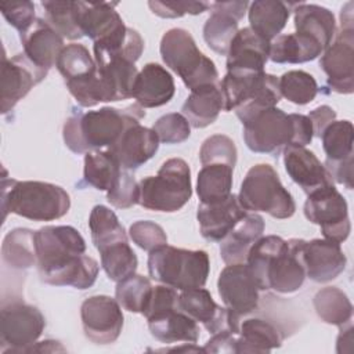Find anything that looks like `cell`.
Returning a JSON list of instances; mask_svg holds the SVG:
<instances>
[{
    "instance_id": "1",
    "label": "cell",
    "mask_w": 354,
    "mask_h": 354,
    "mask_svg": "<svg viewBox=\"0 0 354 354\" xmlns=\"http://www.w3.org/2000/svg\"><path fill=\"white\" fill-rule=\"evenodd\" d=\"M37 271L40 279L54 286L88 289L94 285L100 266L86 256V242L71 225H46L35 231Z\"/></svg>"
},
{
    "instance_id": "2",
    "label": "cell",
    "mask_w": 354,
    "mask_h": 354,
    "mask_svg": "<svg viewBox=\"0 0 354 354\" xmlns=\"http://www.w3.org/2000/svg\"><path fill=\"white\" fill-rule=\"evenodd\" d=\"M303 243L304 239L285 241L277 235L260 236L253 243L245 263L259 290L293 293L301 288L306 279Z\"/></svg>"
},
{
    "instance_id": "3",
    "label": "cell",
    "mask_w": 354,
    "mask_h": 354,
    "mask_svg": "<svg viewBox=\"0 0 354 354\" xmlns=\"http://www.w3.org/2000/svg\"><path fill=\"white\" fill-rule=\"evenodd\" d=\"M145 111L138 104H131L123 109L104 106L86 113L73 112L64 124L65 145L75 153L112 147L123 131L140 123Z\"/></svg>"
},
{
    "instance_id": "4",
    "label": "cell",
    "mask_w": 354,
    "mask_h": 354,
    "mask_svg": "<svg viewBox=\"0 0 354 354\" xmlns=\"http://www.w3.org/2000/svg\"><path fill=\"white\" fill-rule=\"evenodd\" d=\"M314 131L308 116L285 113L274 106L264 109L243 123V140L252 152L277 158L288 145L306 147Z\"/></svg>"
},
{
    "instance_id": "5",
    "label": "cell",
    "mask_w": 354,
    "mask_h": 354,
    "mask_svg": "<svg viewBox=\"0 0 354 354\" xmlns=\"http://www.w3.org/2000/svg\"><path fill=\"white\" fill-rule=\"evenodd\" d=\"M71 207L68 192L44 181H18L1 178V209L33 221H53L64 217Z\"/></svg>"
},
{
    "instance_id": "6",
    "label": "cell",
    "mask_w": 354,
    "mask_h": 354,
    "mask_svg": "<svg viewBox=\"0 0 354 354\" xmlns=\"http://www.w3.org/2000/svg\"><path fill=\"white\" fill-rule=\"evenodd\" d=\"M210 270L205 250H188L163 245L149 252V277L178 290L203 288Z\"/></svg>"
},
{
    "instance_id": "7",
    "label": "cell",
    "mask_w": 354,
    "mask_h": 354,
    "mask_svg": "<svg viewBox=\"0 0 354 354\" xmlns=\"http://www.w3.org/2000/svg\"><path fill=\"white\" fill-rule=\"evenodd\" d=\"M159 51L166 66L177 73L191 91L218 83L214 62L199 51L188 30L169 29L162 36Z\"/></svg>"
},
{
    "instance_id": "8",
    "label": "cell",
    "mask_w": 354,
    "mask_h": 354,
    "mask_svg": "<svg viewBox=\"0 0 354 354\" xmlns=\"http://www.w3.org/2000/svg\"><path fill=\"white\" fill-rule=\"evenodd\" d=\"M138 205L147 210H180L192 195L188 163L181 158L167 159L156 176H148L138 183Z\"/></svg>"
},
{
    "instance_id": "9",
    "label": "cell",
    "mask_w": 354,
    "mask_h": 354,
    "mask_svg": "<svg viewBox=\"0 0 354 354\" xmlns=\"http://www.w3.org/2000/svg\"><path fill=\"white\" fill-rule=\"evenodd\" d=\"M238 199L246 212H264L275 218H289L296 210L293 196L282 185L275 169L267 163L254 165L248 170Z\"/></svg>"
},
{
    "instance_id": "10",
    "label": "cell",
    "mask_w": 354,
    "mask_h": 354,
    "mask_svg": "<svg viewBox=\"0 0 354 354\" xmlns=\"http://www.w3.org/2000/svg\"><path fill=\"white\" fill-rule=\"evenodd\" d=\"M304 216L308 221L321 227L325 239L342 243L350 235L348 206L344 196L333 184L324 185L307 194Z\"/></svg>"
},
{
    "instance_id": "11",
    "label": "cell",
    "mask_w": 354,
    "mask_h": 354,
    "mask_svg": "<svg viewBox=\"0 0 354 354\" xmlns=\"http://www.w3.org/2000/svg\"><path fill=\"white\" fill-rule=\"evenodd\" d=\"M46 326L41 311L22 301H11L0 311V347L3 353H26Z\"/></svg>"
},
{
    "instance_id": "12",
    "label": "cell",
    "mask_w": 354,
    "mask_h": 354,
    "mask_svg": "<svg viewBox=\"0 0 354 354\" xmlns=\"http://www.w3.org/2000/svg\"><path fill=\"white\" fill-rule=\"evenodd\" d=\"M84 336L95 344L113 343L123 328L122 306L105 295L87 297L80 307Z\"/></svg>"
},
{
    "instance_id": "13",
    "label": "cell",
    "mask_w": 354,
    "mask_h": 354,
    "mask_svg": "<svg viewBox=\"0 0 354 354\" xmlns=\"http://www.w3.org/2000/svg\"><path fill=\"white\" fill-rule=\"evenodd\" d=\"M180 311L201 322L212 335L228 330L232 335L239 333L241 318L227 307H220L212 297L210 292L203 288L181 290L177 300Z\"/></svg>"
},
{
    "instance_id": "14",
    "label": "cell",
    "mask_w": 354,
    "mask_h": 354,
    "mask_svg": "<svg viewBox=\"0 0 354 354\" xmlns=\"http://www.w3.org/2000/svg\"><path fill=\"white\" fill-rule=\"evenodd\" d=\"M319 66L328 77V86L339 94L354 91V28H340L321 55Z\"/></svg>"
},
{
    "instance_id": "15",
    "label": "cell",
    "mask_w": 354,
    "mask_h": 354,
    "mask_svg": "<svg viewBox=\"0 0 354 354\" xmlns=\"http://www.w3.org/2000/svg\"><path fill=\"white\" fill-rule=\"evenodd\" d=\"M217 290L225 307L239 317L259 306V286L246 263L227 264L218 275Z\"/></svg>"
},
{
    "instance_id": "16",
    "label": "cell",
    "mask_w": 354,
    "mask_h": 354,
    "mask_svg": "<svg viewBox=\"0 0 354 354\" xmlns=\"http://www.w3.org/2000/svg\"><path fill=\"white\" fill-rule=\"evenodd\" d=\"M46 75L47 71L36 66L25 54H17L11 58L3 57L1 113L10 112Z\"/></svg>"
},
{
    "instance_id": "17",
    "label": "cell",
    "mask_w": 354,
    "mask_h": 354,
    "mask_svg": "<svg viewBox=\"0 0 354 354\" xmlns=\"http://www.w3.org/2000/svg\"><path fill=\"white\" fill-rule=\"evenodd\" d=\"M306 277L314 282H329L346 268V254L340 243L329 239L304 241L301 249Z\"/></svg>"
},
{
    "instance_id": "18",
    "label": "cell",
    "mask_w": 354,
    "mask_h": 354,
    "mask_svg": "<svg viewBox=\"0 0 354 354\" xmlns=\"http://www.w3.org/2000/svg\"><path fill=\"white\" fill-rule=\"evenodd\" d=\"M159 138L152 129L140 123L127 127L119 140L108 148L123 170H136L149 160L159 148Z\"/></svg>"
},
{
    "instance_id": "19",
    "label": "cell",
    "mask_w": 354,
    "mask_h": 354,
    "mask_svg": "<svg viewBox=\"0 0 354 354\" xmlns=\"http://www.w3.org/2000/svg\"><path fill=\"white\" fill-rule=\"evenodd\" d=\"M271 41L249 26L238 30L227 53V72H264Z\"/></svg>"
},
{
    "instance_id": "20",
    "label": "cell",
    "mask_w": 354,
    "mask_h": 354,
    "mask_svg": "<svg viewBox=\"0 0 354 354\" xmlns=\"http://www.w3.org/2000/svg\"><path fill=\"white\" fill-rule=\"evenodd\" d=\"M282 153L288 176L306 194H310L324 185L333 184L328 170L313 151L299 145H288Z\"/></svg>"
},
{
    "instance_id": "21",
    "label": "cell",
    "mask_w": 354,
    "mask_h": 354,
    "mask_svg": "<svg viewBox=\"0 0 354 354\" xmlns=\"http://www.w3.org/2000/svg\"><path fill=\"white\" fill-rule=\"evenodd\" d=\"M24 54L39 68L48 72L55 65L58 55L64 50V37L57 33L51 25L41 18L36 21L22 33H19Z\"/></svg>"
},
{
    "instance_id": "22",
    "label": "cell",
    "mask_w": 354,
    "mask_h": 354,
    "mask_svg": "<svg viewBox=\"0 0 354 354\" xmlns=\"http://www.w3.org/2000/svg\"><path fill=\"white\" fill-rule=\"evenodd\" d=\"M246 213L234 194L221 202L201 203L196 212L201 235L207 241H221Z\"/></svg>"
},
{
    "instance_id": "23",
    "label": "cell",
    "mask_w": 354,
    "mask_h": 354,
    "mask_svg": "<svg viewBox=\"0 0 354 354\" xmlns=\"http://www.w3.org/2000/svg\"><path fill=\"white\" fill-rule=\"evenodd\" d=\"M174 93L176 84L169 71L149 62L138 72L131 97L142 108H156L170 102Z\"/></svg>"
},
{
    "instance_id": "24",
    "label": "cell",
    "mask_w": 354,
    "mask_h": 354,
    "mask_svg": "<svg viewBox=\"0 0 354 354\" xmlns=\"http://www.w3.org/2000/svg\"><path fill=\"white\" fill-rule=\"evenodd\" d=\"M264 220L257 213H246L220 241V256L225 264L245 263L253 243L263 235Z\"/></svg>"
},
{
    "instance_id": "25",
    "label": "cell",
    "mask_w": 354,
    "mask_h": 354,
    "mask_svg": "<svg viewBox=\"0 0 354 354\" xmlns=\"http://www.w3.org/2000/svg\"><path fill=\"white\" fill-rule=\"evenodd\" d=\"M95 64L104 102H115L131 97L138 75L133 62L123 58H111Z\"/></svg>"
},
{
    "instance_id": "26",
    "label": "cell",
    "mask_w": 354,
    "mask_h": 354,
    "mask_svg": "<svg viewBox=\"0 0 354 354\" xmlns=\"http://www.w3.org/2000/svg\"><path fill=\"white\" fill-rule=\"evenodd\" d=\"M221 109H224V98L220 83L192 90L181 106L183 115L195 129H203L216 122Z\"/></svg>"
},
{
    "instance_id": "27",
    "label": "cell",
    "mask_w": 354,
    "mask_h": 354,
    "mask_svg": "<svg viewBox=\"0 0 354 354\" xmlns=\"http://www.w3.org/2000/svg\"><path fill=\"white\" fill-rule=\"evenodd\" d=\"M116 3L80 1V29L93 41L104 40L126 25L115 10Z\"/></svg>"
},
{
    "instance_id": "28",
    "label": "cell",
    "mask_w": 354,
    "mask_h": 354,
    "mask_svg": "<svg viewBox=\"0 0 354 354\" xmlns=\"http://www.w3.org/2000/svg\"><path fill=\"white\" fill-rule=\"evenodd\" d=\"M148 328L156 340L166 344L178 342L195 344L199 339L196 321L178 308L148 319Z\"/></svg>"
},
{
    "instance_id": "29",
    "label": "cell",
    "mask_w": 354,
    "mask_h": 354,
    "mask_svg": "<svg viewBox=\"0 0 354 354\" xmlns=\"http://www.w3.org/2000/svg\"><path fill=\"white\" fill-rule=\"evenodd\" d=\"M295 28L297 33L317 40L325 50L336 35V21L332 11L322 6L301 3L295 8Z\"/></svg>"
},
{
    "instance_id": "30",
    "label": "cell",
    "mask_w": 354,
    "mask_h": 354,
    "mask_svg": "<svg viewBox=\"0 0 354 354\" xmlns=\"http://www.w3.org/2000/svg\"><path fill=\"white\" fill-rule=\"evenodd\" d=\"M324 53L321 44L301 33L277 36L270 46V59L275 64H303L315 59Z\"/></svg>"
},
{
    "instance_id": "31",
    "label": "cell",
    "mask_w": 354,
    "mask_h": 354,
    "mask_svg": "<svg viewBox=\"0 0 354 354\" xmlns=\"http://www.w3.org/2000/svg\"><path fill=\"white\" fill-rule=\"evenodd\" d=\"M248 15L250 24L249 28L271 41L279 36L285 28L290 15V10L283 1L256 0L249 3Z\"/></svg>"
},
{
    "instance_id": "32",
    "label": "cell",
    "mask_w": 354,
    "mask_h": 354,
    "mask_svg": "<svg viewBox=\"0 0 354 354\" xmlns=\"http://www.w3.org/2000/svg\"><path fill=\"white\" fill-rule=\"evenodd\" d=\"M282 337L278 329L268 321L249 318L241 321L236 335V353H270L281 346Z\"/></svg>"
},
{
    "instance_id": "33",
    "label": "cell",
    "mask_w": 354,
    "mask_h": 354,
    "mask_svg": "<svg viewBox=\"0 0 354 354\" xmlns=\"http://www.w3.org/2000/svg\"><path fill=\"white\" fill-rule=\"evenodd\" d=\"M93 48L95 62L111 58H123L136 64L142 54L144 40L137 30L124 26L112 36L94 41Z\"/></svg>"
},
{
    "instance_id": "34",
    "label": "cell",
    "mask_w": 354,
    "mask_h": 354,
    "mask_svg": "<svg viewBox=\"0 0 354 354\" xmlns=\"http://www.w3.org/2000/svg\"><path fill=\"white\" fill-rule=\"evenodd\" d=\"M212 14L203 25V39L206 44L217 54L227 55L230 44L238 33V18L228 12L221 4H210Z\"/></svg>"
},
{
    "instance_id": "35",
    "label": "cell",
    "mask_w": 354,
    "mask_h": 354,
    "mask_svg": "<svg viewBox=\"0 0 354 354\" xmlns=\"http://www.w3.org/2000/svg\"><path fill=\"white\" fill-rule=\"evenodd\" d=\"M3 261L15 270H26L37 263L35 231L29 228H14L3 239Z\"/></svg>"
},
{
    "instance_id": "36",
    "label": "cell",
    "mask_w": 354,
    "mask_h": 354,
    "mask_svg": "<svg viewBox=\"0 0 354 354\" xmlns=\"http://www.w3.org/2000/svg\"><path fill=\"white\" fill-rule=\"evenodd\" d=\"M234 169L221 165H205L198 173L196 194L201 203H216L231 195Z\"/></svg>"
},
{
    "instance_id": "37",
    "label": "cell",
    "mask_w": 354,
    "mask_h": 354,
    "mask_svg": "<svg viewBox=\"0 0 354 354\" xmlns=\"http://www.w3.org/2000/svg\"><path fill=\"white\" fill-rule=\"evenodd\" d=\"M122 171L120 165L106 149H94L84 153L83 177L86 184L98 191H109Z\"/></svg>"
},
{
    "instance_id": "38",
    "label": "cell",
    "mask_w": 354,
    "mask_h": 354,
    "mask_svg": "<svg viewBox=\"0 0 354 354\" xmlns=\"http://www.w3.org/2000/svg\"><path fill=\"white\" fill-rule=\"evenodd\" d=\"M313 304L317 315L326 324L343 328L351 321L353 304L347 295L336 286H326L318 290Z\"/></svg>"
},
{
    "instance_id": "39",
    "label": "cell",
    "mask_w": 354,
    "mask_h": 354,
    "mask_svg": "<svg viewBox=\"0 0 354 354\" xmlns=\"http://www.w3.org/2000/svg\"><path fill=\"white\" fill-rule=\"evenodd\" d=\"M44 19L62 37L76 40L83 37L80 29V1H41Z\"/></svg>"
},
{
    "instance_id": "40",
    "label": "cell",
    "mask_w": 354,
    "mask_h": 354,
    "mask_svg": "<svg viewBox=\"0 0 354 354\" xmlns=\"http://www.w3.org/2000/svg\"><path fill=\"white\" fill-rule=\"evenodd\" d=\"M91 239L97 250H101L112 243L127 241L126 231L119 223L113 210L104 205H95L88 217Z\"/></svg>"
},
{
    "instance_id": "41",
    "label": "cell",
    "mask_w": 354,
    "mask_h": 354,
    "mask_svg": "<svg viewBox=\"0 0 354 354\" xmlns=\"http://www.w3.org/2000/svg\"><path fill=\"white\" fill-rule=\"evenodd\" d=\"M326 155L325 163H337L353 158L354 129L350 120H333L325 127L321 137Z\"/></svg>"
},
{
    "instance_id": "42",
    "label": "cell",
    "mask_w": 354,
    "mask_h": 354,
    "mask_svg": "<svg viewBox=\"0 0 354 354\" xmlns=\"http://www.w3.org/2000/svg\"><path fill=\"white\" fill-rule=\"evenodd\" d=\"M98 252L101 254V266L111 281L119 282L136 274L138 259L129 241L112 243Z\"/></svg>"
},
{
    "instance_id": "43",
    "label": "cell",
    "mask_w": 354,
    "mask_h": 354,
    "mask_svg": "<svg viewBox=\"0 0 354 354\" xmlns=\"http://www.w3.org/2000/svg\"><path fill=\"white\" fill-rule=\"evenodd\" d=\"M55 66L65 82L80 79L97 72L95 59L88 50L79 43H72L64 47L57 58Z\"/></svg>"
},
{
    "instance_id": "44",
    "label": "cell",
    "mask_w": 354,
    "mask_h": 354,
    "mask_svg": "<svg viewBox=\"0 0 354 354\" xmlns=\"http://www.w3.org/2000/svg\"><path fill=\"white\" fill-rule=\"evenodd\" d=\"M151 290L152 285L147 277L133 274L118 282L115 297L124 310L142 314L151 296Z\"/></svg>"
},
{
    "instance_id": "45",
    "label": "cell",
    "mask_w": 354,
    "mask_h": 354,
    "mask_svg": "<svg viewBox=\"0 0 354 354\" xmlns=\"http://www.w3.org/2000/svg\"><path fill=\"white\" fill-rule=\"evenodd\" d=\"M281 95L296 105H306L314 101L318 93V84L313 75L304 71L285 72L279 79Z\"/></svg>"
},
{
    "instance_id": "46",
    "label": "cell",
    "mask_w": 354,
    "mask_h": 354,
    "mask_svg": "<svg viewBox=\"0 0 354 354\" xmlns=\"http://www.w3.org/2000/svg\"><path fill=\"white\" fill-rule=\"evenodd\" d=\"M281 91H279V84H278V77L274 75L267 73L261 86L259 90L253 94V97L238 106L235 109V113L238 119L242 122V124L249 120L252 116L256 113L274 108L279 101H281Z\"/></svg>"
},
{
    "instance_id": "47",
    "label": "cell",
    "mask_w": 354,
    "mask_h": 354,
    "mask_svg": "<svg viewBox=\"0 0 354 354\" xmlns=\"http://www.w3.org/2000/svg\"><path fill=\"white\" fill-rule=\"evenodd\" d=\"M202 166L221 163L234 169L236 163V147L234 141L223 134H214L206 138L199 151Z\"/></svg>"
},
{
    "instance_id": "48",
    "label": "cell",
    "mask_w": 354,
    "mask_h": 354,
    "mask_svg": "<svg viewBox=\"0 0 354 354\" xmlns=\"http://www.w3.org/2000/svg\"><path fill=\"white\" fill-rule=\"evenodd\" d=\"M158 138L163 144H180L191 136V124L183 113L171 112L160 116L152 126Z\"/></svg>"
},
{
    "instance_id": "49",
    "label": "cell",
    "mask_w": 354,
    "mask_h": 354,
    "mask_svg": "<svg viewBox=\"0 0 354 354\" xmlns=\"http://www.w3.org/2000/svg\"><path fill=\"white\" fill-rule=\"evenodd\" d=\"M129 235L138 248L147 252L167 245V236L163 228L149 220H140L133 223L129 228Z\"/></svg>"
},
{
    "instance_id": "50",
    "label": "cell",
    "mask_w": 354,
    "mask_h": 354,
    "mask_svg": "<svg viewBox=\"0 0 354 354\" xmlns=\"http://www.w3.org/2000/svg\"><path fill=\"white\" fill-rule=\"evenodd\" d=\"M138 183L129 170L122 169L113 187L106 191V199L115 207L129 209L138 203Z\"/></svg>"
},
{
    "instance_id": "51",
    "label": "cell",
    "mask_w": 354,
    "mask_h": 354,
    "mask_svg": "<svg viewBox=\"0 0 354 354\" xmlns=\"http://www.w3.org/2000/svg\"><path fill=\"white\" fill-rule=\"evenodd\" d=\"M177 300H178V295L174 288H170L163 283L158 285V286H152L151 296H149L148 303L142 311V315L148 321V319L158 317L163 313L176 310V308H178Z\"/></svg>"
},
{
    "instance_id": "52",
    "label": "cell",
    "mask_w": 354,
    "mask_h": 354,
    "mask_svg": "<svg viewBox=\"0 0 354 354\" xmlns=\"http://www.w3.org/2000/svg\"><path fill=\"white\" fill-rule=\"evenodd\" d=\"M151 11L160 18H180L185 14L198 15L210 8L205 1H149Z\"/></svg>"
},
{
    "instance_id": "53",
    "label": "cell",
    "mask_w": 354,
    "mask_h": 354,
    "mask_svg": "<svg viewBox=\"0 0 354 354\" xmlns=\"http://www.w3.org/2000/svg\"><path fill=\"white\" fill-rule=\"evenodd\" d=\"M6 21L19 33L25 32L35 21V4L32 1H8L0 4Z\"/></svg>"
},
{
    "instance_id": "54",
    "label": "cell",
    "mask_w": 354,
    "mask_h": 354,
    "mask_svg": "<svg viewBox=\"0 0 354 354\" xmlns=\"http://www.w3.org/2000/svg\"><path fill=\"white\" fill-rule=\"evenodd\" d=\"M205 353H236V335L228 330L214 333L203 347Z\"/></svg>"
},
{
    "instance_id": "55",
    "label": "cell",
    "mask_w": 354,
    "mask_h": 354,
    "mask_svg": "<svg viewBox=\"0 0 354 354\" xmlns=\"http://www.w3.org/2000/svg\"><path fill=\"white\" fill-rule=\"evenodd\" d=\"M324 166L333 181L346 185L347 189L353 188V158L337 163H325Z\"/></svg>"
},
{
    "instance_id": "56",
    "label": "cell",
    "mask_w": 354,
    "mask_h": 354,
    "mask_svg": "<svg viewBox=\"0 0 354 354\" xmlns=\"http://www.w3.org/2000/svg\"><path fill=\"white\" fill-rule=\"evenodd\" d=\"M335 118H336V112L328 105H321V106L313 109L308 113V119L311 120L314 136L321 137L325 127L328 124H330L335 120Z\"/></svg>"
},
{
    "instance_id": "57",
    "label": "cell",
    "mask_w": 354,
    "mask_h": 354,
    "mask_svg": "<svg viewBox=\"0 0 354 354\" xmlns=\"http://www.w3.org/2000/svg\"><path fill=\"white\" fill-rule=\"evenodd\" d=\"M353 332H354V329L351 325L347 329L340 330V333L337 336V342H336L337 353H351L353 351V342H354Z\"/></svg>"
}]
</instances>
